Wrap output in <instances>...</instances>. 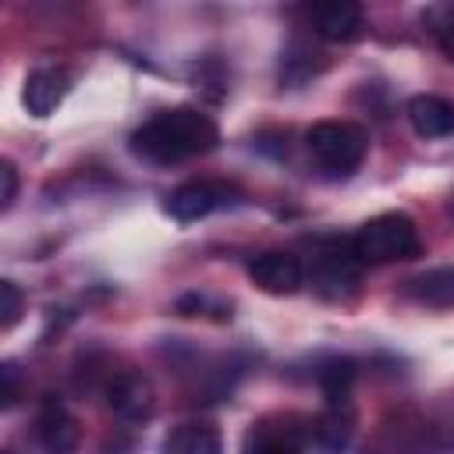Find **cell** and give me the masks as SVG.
Wrapping results in <instances>:
<instances>
[{"mask_svg": "<svg viewBox=\"0 0 454 454\" xmlns=\"http://www.w3.org/2000/svg\"><path fill=\"white\" fill-rule=\"evenodd\" d=\"M216 142H220V128L209 114L195 106H170L153 114L131 135V153L149 163H181L216 149Z\"/></svg>", "mask_w": 454, "mask_h": 454, "instance_id": "6da1fadb", "label": "cell"}, {"mask_svg": "<svg viewBox=\"0 0 454 454\" xmlns=\"http://www.w3.org/2000/svg\"><path fill=\"white\" fill-rule=\"evenodd\" d=\"M351 248L358 255L362 266H387V262H401V259H415L422 252V238L411 216L404 213H380L372 220H365L355 238Z\"/></svg>", "mask_w": 454, "mask_h": 454, "instance_id": "7a4b0ae2", "label": "cell"}, {"mask_svg": "<svg viewBox=\"0 0 454 454\" xmlns=\"http://www.w3.org/2000/svg\"><path fill=\"white\" fill-rule=\"evenodd\" d=\"M305 149L326 174H355L369 153V135L351 121H316L305 131Z\"/></svg>", "mask_w": 454, "mask_h": 454, "instance_id": "3957f363", "label": "cell"}, {"mask_svg": "<svg viewBox=\"0 0 454 454\" xmlns=\"http://www.w3.org/2000/svg\"><path fill=\"white\" fill-rule=\"evenodd\" d=\"M358 255L351 248V241H323L312 255L309 266V280L316 284L319 294L326 298H344L355 284H358Z\"/></svg>", "mask_w": 454, "mask_h": 454, "instance_id": "277c9868", "label": "cell"}, {"mask_svg": "<svg viewBox=\"0 0 454 454\" xmlns=\"http://www.w3.org/2000/svg\"><path fill=\"white\" fill-rule=\"evenodd\" d=\"M234 202V188L216 184V181H184L167 195V213L181 223L202 220L213 209H223Z\"/></svg>", "mask_w": 454, "mask_h": 454, "instance_id": "5b68a950", "label": "cell"}, {"mask_svg": "<svg viewBox=\"0 0 454 454\" xmlns=\"http://www.w3.org/2000/svg\"><path fill=\"white\" fill-rule=\"evenodd\" d=\"M106 408L121 419V422H145L156 408V394L153 383L142 372H117L106 383Z\"/></svg>", "mask_w": 454, "mask_h": 454, "instance_id": "8992f818", "label": "cell"}, {"mask_svg": "<svg viewBox=\"0 0 454 454\" xmlns=\"http://www.w3.org/2000/svg\"><path fill=\"white\" fill-rule=\"evenodd\" d=\"M305 25L312 28V35L326 39V43H348L362 32V7L351 0H326V4H312L301 11Z\"/></svg>", "mask_w": 454, "mask_h": 454, "instance_id": "52a82bcc", "label": "cell"}, {"mask_svg": "<svg viewBox=\"0 0 454 454\" xmlns=\"http://www.w3.org/2000/svg\"><path fill=\"white\" fill-rule=\"evenodd\" d=\"M248 277L266 294H294L305 284V266L291 252H262L248 262Z\"/></svg>", "mask_w": 454, "mask_h": 454, "instance_id": "ba28073f", "label": "cell"}, {"mask_svg": "<svg viewBox=\"0 0 454 454\" xmlns=\"http://www.w3.org/2000/svg\"><path fill=\"white\" fill-rule=\"evenodd\" d=\"M71 89V74L64 67H35L25 82V92H21V103L32 117H50L64 96Z\"/></svg>", "mask_w": 454, "mask_h": 454, "instance_id": "9c48e42d", "label": "cell"}, {"mask_svg": "<svg viewBox=\"0 0 454 454\" xmlns=\"http://www.w3.org/2000/svg\"><path fill=\"white\" fill-rule=\"evenodd\" d=\"M408 121L415 128V135L422 138H443V135H454V103L443 99V96H433V92H422L415 99H408Z\"/></svg>", "mask_w": 454, "mask_h": 454, "instance_id": "30bf717a", "label": "cell"}, {"mask_svg": "<svg viewBox=\"0 0 454 454\" xmlns=\"http://www.w3.org/2000/svg\"><path fill=\"white\" fill-rule=\"evenodd\" d=\"M160 454H223V436L213 422H181L163 436Z\"/></svg>", "mask_w": 454, "mask_h": 454, "instance_id": "8fae6325", "label": "cell"}, {"mask_svg": "<svg viewBox=\"0 0 454 454\" xmlns=\"http://www.w3.org/2000/svg\"><path fill=\"white\" fill-rule=\"evenodd\" d=\"M39 447L46 454H71L78 447V422L60 408V404H46L39 415Z\"/></svg>", "mask_w": 454, "mask_h": 454, "instance_id": "7c38bea8", "label": "cell"}, {"mask_svg": "<svg viewBox=\"0 0 454 454\" xmlns=\"http://www.w3.org/2000/svg\"><path fill=\"white\" fill-rule=\"evenodd\" d=\"M408 294L429 309H454V266H433L408 280Z\"/></svg>", "mask_w": 454, "mask_h": 454, "instance_id": "4fadbf2b", "label": "cell"}, {"mask_svg": "<svg viewBox=\"0 0 454 454\" xmlns=\"http://www.w3.org/2000/svg\"><path fill=\"white\" fill-rule=\"evenodd\" d=\"M351 433H355V426H351V411H348V404H330V408L309 426V436H312L326 454H340V450H348Z\"/></svg>", "mask_w": 454, "mask_h": 454, "instance_id": "5bb4252c", "label": "cell"}, {"mask_svg": "<svg viewBox=\"0 0 454 454\" xmlns=\"http://www.w3.org/2000/svg\"><path fill=\"white\" fill-rule=\"evenodd\" d=\"M245 454H301V436L294 426H287V419L280 426H273L270 419L259 422L248 440H245Z\"/></svg>", "mask_w": 454, "mask_h": 454, "instance_id": "9a60e30c", "label": "cell"}, {"mask_svg": "<svg viewBox=\"0 0 454 454\" xmlns=\"http://www.w3.org/2000/svg\"><path fill=\"white\" fill-rule=\"evenodd\" d=\"M323 394L330 404H348V394H351V380H355V362L351 358H330L319 365L316 372Z\"/></svg>", "mask_w": 454, "mask_h": 454, "instance_id": "2e32d148", "label": "cell"}, {"mask_svg": "<svg viewBox=\"0 0 454 454\" xmlns=\"http://www.w3.org/2000/svg\"><path fill=\"white\" fill-rule=\"evenodd\" d=\"M426 25H429V35L436 39V46L443 50V57L454 60V4L426 11Z\"/></svg>", "mask_w": 454, "mask_h": 454, "instance_id": "e0dca14e", "label": "cell"}, {"mask_svg": "<svg viewBox=\"0 0 454 454\" xmlns=\"http://www.w3.org/2000/svg\"><path fill=\"white\" fill-rule=\"evenodd\" d=\"M21 305H25V298H21L18 284H14V280H0V326H4V330H11V326L18 323Z\"/></svg>", "mask_w": 454, "mask_h": 454, "instance_id": "ac0fdd59", "label": "cell"}, {"mask_svg": "<svg viewBox=\"0 0 454 454\" xmlns=\"http://www.w3.org/2000/svg\"><path fill=\"white\" fill-rule=\"evenodd\" d=\"M14 195H18V170H14L11 160H4V163H0V206L11 209Z\"/></svg>", "mask_w": 454, "mask_h": 454, "instance_id": "d6986e66", "label": "cell"}, {"mask_svg": "<svg viewBox=\"0 0 454 454\" xmlns=\"http://www.w3.org/2000/svg\"><path fill=\"white\" fill-rule=\"evenodd\" d=\"M0 380H4V408H11L14 401H18V369H14V362H4L0 365Z\"/></svg>", "mask_w": 454, "mask_h": 454, "instance_id": "ffe728a7", "label": "cell"}, {"mask_svg": "<svg viewBox=\"0 0 454 454\" xmlns=\"http://www.w3.org/2000/svg\"><path fill=\"white\" fill-rule=\"evenodd\" d=\"M0 454H14V450H11V447H4V450H0Z\"/></svg>", "mask_w": 454, "mask_h": 454, "instance_id": "44dd1931", "label": "cell"}]
</instances>
